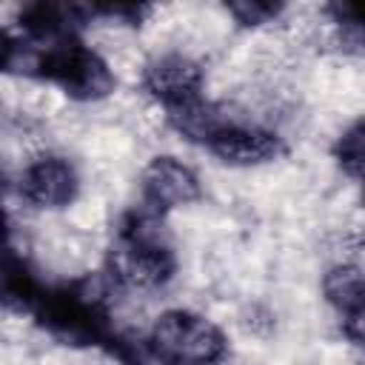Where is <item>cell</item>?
<instances>
[{
    "mask_svg": "<svg viewBox=\"0 0 365 365\" xmlns=\"http://www.w3.org/2000/svg\"><path fill=\"white\" fill-rule=\"evenodd\" d=\"M31 80L51 86L68 103H106L117 88V74L108 60L77 34L48 48H34Z\"/></svg>",
    "mask_w": 365,
    "mask_h": 365,
    "instance_id": "6da1fadb",
    "label": "cell"
},
{
    "mask_svg": "<svg viewBox=\"0 0 365 365\" xmlns=\"http://www.w3.org/2000/svg\"><path fill=\"white\" fill-rule=\"evenodd\" d=\"M148 342L171 365H225L231 356L228 334L197 308H165L154 317Z\"/></svg>",
    "mask_w": 365,
    "mask_h": 365,
    "instance_id": "7a4b0ae2",
    "label": "cell"
},
{
    "mask_svg": "<svg viewBox=\"0 0 365 365\" xmlns=\"http://www.w3.org/2000/svg\"><path fill=\"white\" fill-rule=\"evenodd\" d=\"M137 83L151 103L163 106V111H171L202 97L208 83V68L202 57L165 46L145 57Z\"/></svg>",
    "mask_w": 365,
    "mask_h": 365,
    "instance_id": "3957f363",
    "label": "cell"
},
{
    "mask_svg": "<svg viewBox=\"0 0 365 365\" xmlns=\"http://www.w3.org/2000/svg\"><path fill=\"white\" fill-rule=\"evenodd\" d=\"M17 191L20 200L34 211H68L83 194V174L71 157L57 151H40L37 157L23 163Z\"/></svg>",
    "mask_w": 365,
    "mask_h": 365,
    "instance_id": "277c9868",
    "label": "cell"
},
{
    "mask_svg": "<svg viewBox=\"0 0 365 365\" xmlns=\"http://www.w3.org/2000/svg\"><path fill=\"white\" fill-rule=\"evenodd\" d=\"M202 148L222 165L240 171H262L288 157L285 137L274 125L251 120H234L222 125Z\"/></svg>",
    "mask_w": 365,
    "mask_h": 365,
    "instance_id": "5b68a950",
    "label": "cell"
},
{
    "mask_svg": "<svg viewBox=\"0 0 365 365\" xmlns=\"http://www.w3.org/2000/svg\"><path fill=\"white\" fill-rule=\"evenodd\" d=\"M137 205L165 217L202 200V177L177 154H154L137 174Z\"/></svg>",
    "mask_w": 365,
    "mask_h": 365,
    "instance_id": "8992f818",
    "label": "cell"
},
{
    "mask_svg": "<svg viewBox=\"0 0 365 365\" xmlns=\"http://www.w3.org/2000/svg\"><path fill=\"white\" fill-rule=\"evenodd\" d=\"M322 299L339 319L342 336L359 348L362 342V314H365V291H362V265L356 259L331 262L319 279Z\"/></svg>",
    "mask_w": 365,
    "mask_h": 365,
    "instance_id": "52a82bcc",
    "label": "cell"
},
{
    "mask_svg": "<svg viewBox=\"0 0 365 365\" xmlns=\"http://www.w3.org/2000/svg\"><path fill=\"white\" fill-rule=\"evenodd\" d=\"M362 120L354 117L351 123L342 125V131L336 134L334 140V160L336 165L342 168V174L356 185L359 177H362V157H365V148H362Z\"/></svg>",
    "mask_w": 365,
    "mask_h": 365,
    "instance_id": "ba28073f",
    "label": "cell"
},
{
    "mask_svg": "<svg viewBox=\"0 0 365 365\" xmlns=\"http://www.w3.org/2000/svg\"><path fill=\"white\" fill-rule=\"evenodd\" d=\"M288 6L282 3H265V0H240V3H225L222 11L228 14V20L240 23L242 29H274V23L282 20Z\"/></svg>",
    "mask_w": 365,
    "mask_h": 365,
    "instance_id": "9c48e42d",
    "label": "cell"
},
{
    "mask_svg": "<svg viewBox=\"0 0 365 365\" xmlns=\"http://www.w3.org/2000/svg\"><path fill=\"white\" fill-rule=\"evenodd\" d=\"M11 48H14V40L6 34V29L0 26V74L6 71V66H9V57H11Z\"/></svg>",
    "mask_w": 365,
    "mask_h": 365,
    "instance_id": "30bf717a",
    "label": "cell"
}]
</instances>
